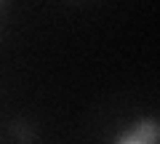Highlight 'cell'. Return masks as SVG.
<instances>
[{"instance_id": "7a4b0ae2", "label": "cell", "mask_w": 160, "mask_h": 144, "mask_svg": "<svg viewBox=\"0 0 160 144\" xmlns=\"http://www.w3.org/2000/svg\"><path fill=\"white\" fill-rule=\"evenodd\" d=\"M120 144H139V142H136V139H133V136H131V133H126V136L120 139Z\"/></svg>"}, {"instance_id": "6da1fadb", "label": "cell", "mask_w": 160, "mask_h": 144, "mask_svg": "<svg viewBox=\"0 0 160 144\" xmlns=\"http://www.w3.org/2000/svg\"><path fill=\"white\" fill-rule=\"evenodd\" d=\"M131 136L136 139L139 144H158V139H160V126H158L155 120H142V123L131 131Z\"/></svg>"}]
</instances>
